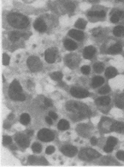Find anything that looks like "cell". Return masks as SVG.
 <instances>
[{
  "instance_id": "cell-1",
  "label": "cell",
  "mask_w": 124,
  "mask_h": 167,
  "mask_svg": "<svg viewBox=\"0 0 124 167\" xmlns=\"http://www.w3.org/2000/svg\"><path fill=\"white\" fill-rule=\"evenodd\" d=\"M8 21L9 25L16 29H24L29 24L27 17L19 13L9 14L8 16Z\"/></svg>"
},
{
  "instance_id": "cell-2",
  "label": "cell",
  "mask_w": 124,
  "mask_h": 167,
  "mask_svg": "<svg viewBox=\"0 0 124 167\" xmlns=\"http://www.w3.org/2000/svg\"><path fill=\"white\" fill-rule=\"evenodd\" d=\"M67 110L69 111L74 113H82L85 114L86 117H89L91 115V111L85 104L78 101H68L66 105Z\"/></svg>"
},
{
  "instance_id": "cell-3",
  "label": "cell",
  "mask_w": 124,
  "mask_h": 167,
  "mask_svg": "<svg viewBox=\"0 0 124 167\" xmlns=\"http://www.w3.org/2000/svg\"><path fill=\"white\" fill-rule=\"evenodd\" d=\"M101 156V154L97 151L91 149H83L80 151L78 156L82 160H92L93 159L98 158Z\"/></svg>"
},
{
  "instance_id": "cell-4",
  "label": "cell",
  "mask_w": 124,
  "mask_h": 167,
  "mask_svg": "<svg viewBox=\"0 0 124 167\" xmlns=\"http://www.w3.org/2000/svg\"><path fill=\"white\" fill-rule=\"evenodd\" d=\"M27 65L33 72H37L42 69V62L38 57L35 56H31L27 59Z\"/></svg>"
},
{
  "instance_id": "cell-5",
  "label": "cell",
  "mask_w": 124,
  "mask_h": 167,
  "mask_svg": "<svg viewBox=\"0 0 124 167\" xmlns=\"http://www.w3.org/2000/svg\"><path fill=\"white\" fill-rule=\"evenodd\" d=\"M37 137L41 141L48 142L52 141L55 138V134L53 132L48 129L43 128L38 132Z\"/></svg>"
},
{
  "instance_id": "cell-6",
  "label": "cell",
  "mask_w": 124,
  "mask_h": 167,
  "mask_svg": "<svg viewBox=\"0 0 124 167\" xmlns=\"http://www.w3.org/2000/svg\"><path fill=\"white\" fill-rule=\"evenodd\" d=\"M64 61L67 66L72 69L77 67L80 63V58L76 54H69L66 56Z\"/></svg>"
},
{
  "instance_id": "cell-7",
  "label": "cell",
  "mask_w": 124,
  "mask_h": 167,
  "mask_svg": "<svg viewBox=\"0 0 124 167\" xmlns=\"http://www.w3.org/2000/svg\"><path fill=\"white\" fill-rule=\"evenodd\" d=\"M15 140L20 146L23 148H26L30 144V140L26 135L18 133L15 136Z\"/></svg>"
},
{
  "instance_id": "cell-8",
  "label": "cell",
  "mask_w": 124,
  "mask_h": 167,
  "mask_svg": "<svg viewBox=\"0 0 124 167\" xmlns=\"http://www.w3.org/2000/svg\"><path fill=\"white\" fill-rule=\"evenodd\" d=\"M70 93L72 96L77 98H84L89 96V93L84 88L74 87L71 89Z\"/></svg>"
},
{
  "instance_id": "cell-9",
  "label": "cell",
  "mask_w": 124,
  "mask_h": 167,
  "mask_svg": "<svg viewBox=\"0 0 124 167\" xmlns=\"http://www.w3.org/2000/svg\"><path fill=\"white\" fill-rule=\"evenodd\" d=\"M61 151L65 156L72 157L77 154L78 149L77 148L73 146L65 145L62 147Z\"/></svg>"
},
{
  "instance_id": "cell-10",
  "label": "cell",
  "mask_w": 124,
  "mask_h": 167,
  "mask_svg": "<svg viewBox=\"0 0 124 167\" xmlns=\"http://www.w3.org/2000/svg\"><path fill=\"white\" fill-rule=\"evenodd\" d=\"M111 98L109 96H103L98 98L95 100V104L98 106L106 107L111 104Z\"/></svg>"
},
{
  "instance_id": "cell-11",
  "label": "cell",
  "mask_w": 124,
  "mask_h": 167,
  "mask_svg": "<svg viewBox=\"0 0 124 167\" xmlns=\"http://www.w3.org/2000/svg\"><path fill=\"white\" fill-rule=\"evenodd\" d=\"M33 27L37 31H39L40 33L44 32L46 31V29H47L46 24L43 20L40 18L37 19L34 22V24H33Z\"/></svg>"
},
{
  "instance_id": "cell-12",
  "label": "cell",
  "mask_w": 124,
  "mask_h": 167,
  "mask_svg": "<svg viewBox=\"0 0 124 167\" xmlns=\"http://www.w3.org/2000/svg\"><path fill=\"white\" fill-rule=\"evenodd\" d=\"M96 52V49L93 46H89L88 47H85L83 51V56L84 58L86 59H91L95 54Z\"/></svg>"
},
{
  "instance_id": "cell-13",
  "label": "cell",
  "mask_w": 124,
  "mask_h": 167,
  "mask_svg": "<svg viewBox=\"0 0 124 167\" xmlns=\"http://www.w3.org/2000/svg\"><path fill=\"white\" fill-rule=\"evenodd\" d=\"M45 58L49 63H53L56 61V52L54 50L47 49L45 52Z\"/></svg>"
},
{
  "instance_id": "cell-14",
  "label": "cell",
  "mask_w": 124,
  "mask_h": 167,
  "mask_svg": "<svg viewBox=\"0 0 124 167\" xmlns=\"http://www.w3.org/2000/svg\"><path fill=\"white\" fill-rule=\"evenodd\" d=\"M68 35L78 41H81L84 39V34L82 31L77 30H71L69 31Z\"/></svg>"
},
{
  "instance_id": "cell-15",
  "label": "cell",
  "mask_w": 124,
  "mask_h": 167,
  "mask_svg": "<svg viewBox=\"0 0 124 167\" xmlns=\"http://www.w3.org/2000/svg\"><path fill=\"white\" fill-rule=\"evenodd\" d=\"M111 131L122 133L124 132V123L122 122H114L111 125Z\"/></svg>"
},
{
  "instance_id": "cell-16",
  "label": "cell",
  "mask_w": 124,
  "mask_h": 167,
  "mask_svg": "<svg viewBox=\"0 0 124 167\" xmlns=\"http://www.w3.org/2000/svg\"><path fill=\"white\" fill-rule=\"evenodd\" d=\"M8 91L14 93H21L22 92V88L19 82L17 80L14 79L9 86Z\"/></svg>"
},
{
  "instance_id": "cell-17",
  "label": "cell",
  "mask_w": 124,
  "mask_h": 167,
  "mask_svg": "<svg viewBox=\"0 0 124 167\" xmlns=\"http://www.w3.org/2000/svg\"><path fill=\"white\" fill-rule=\"evenodd\" d=\"M64 46L68 51H74L78 48L77 43L69 39H66L64 40Z\"/></svg>"
},
{
  "instance_id": "cell-18",
  "label": "cell",
  "mask_w": 124,
  "mask_h": 167,
  "mask_svg": "<svg viewBox=\"0 0 124 167\" xmlns=\"http://www.w3.org/2000/svg\"><path fill=\"white\" fill-rule=\"evenodd\" d=\"M8 94L9 97L11 98L12 100L15 101H24L26 98L25 95L21 93H14L8 91Z\"/></svg>"
},
{
  "instance_id": "cell-19",
  "label": "cell",
  "mask_w": 124,
  "mask_h": 167,
  "mask_svg": "<svg viewBox=\"0 0 124 167\" xmlns=\"http://www.w3.org/2000/svg\"><path fill=\"white\" fill-rule=\"evenodd\" d=\"M115 105L119 108L124 109V94L118 95L114 99Z\"/></svg>"
},
{
  "instance_id": "cell-20",
  "label": "cell",
  "mask_w": 124,
  "mask_h": 167,
  "mask_svg": "<svg viewBox=\"0 0 124 167\" xmlns=\"http://www.w3.org/2000/svg\"><path fill=\"white\" fill-rule=\"evenodd\" d=\"M25 35H26L25 34L20 33L19 31H13L9 33L8 38L11 41L16 42L17 41V40H18L21 37H24Z\"/></svg>"
},
{
  "instance_id": "cell-21",
  "label": "cell",
  "mask_w": 124,
  "mask_h": 167,
  "mask_svg": "<svg viewBox=\"0 0 124 167\" xmlns=\"http://www.w3.org/2000/svg\"><path fill=\"white\" fill-rule=\"evenodd\" d=\"M105 82V79L100 76H95L92 79L91 86L93 88H97Z\"/></svg>"
},
{
  "instance_id": "cell-22",
  "label": "cell",
  "mask_w": 124,
  "mask_h": 167,
  "mask_svg": "<svg viewBox=\"0 0 124 167\" xmlns=\"http://www.w3.org/2000/svg\"><path fill=\"white\" fill-rule=\"evenodd\" d=\"M117 75V71L115 68L110 67L107 68L105 72V75L108 79H112Z\"/></svg>"
},
{
  "instance_id": "cell-23",
  "label": "cell",
  "mask_w": 124,
  "mask_h": 167,
  "mask_svg": "<svg viewBox=\"0 0 124 167\" xmlns=\"http://www.w3.org/2000/svg\"><path fill=\"white\" fill-rule=\"evenodd\" d=\"M122 47L120 43L114 44L110 47L108 50V52L110 54H117L121 52Z\"/></svg>"
},
{
  "instance_id": "cell-24",
  "label": "cell",
  "mask_w": 124,
  "mask_h": 167,
  "mask_svg": "<svg viewBox=\"0 0 124 167\" xmlns=\"http://www.w3.org/2000/svg\"><path fill=\"white\" fill-rule=\"evenodd\" d=\"M69 123L66 120L62 119L58 124V128L60 130H66L69 128Z\"/></svg>"
},
{
  "instance_id": "cell-25",
  "label": "cell",
  "mask_w": 124,
  "mask_h": 167,
  "mask_svg": "<svg viewBox=\"0 0 124 167\" xmlns=\"http://www.w3.org/2000/svg\"><path fill=\"white\" fill-rule=\"evenodd\" d=\"M113 34L116 37H124V27L117 26L114 29Z\"/></svg>"
},
{
  "instance_id": "cell-26",
  "label": "cell",
  "mask_w": 124,
  "mask_h": 167,
  "mask_svg": "<svg viewBox=\"0 0 124 167\" xmlns=\"http://www.w3.org/2000/svg\"><path fill=\"white\" fill-rule=\"evenodd\" d=\"M106 13L105 11H89L88 13V15L90 17H103L106 16Z\"/></svg>"
},
{
  "instance_id": "cell-27",
  "label": "cell",
  "mask_w": 124,
  "mask_h": 167,
  "mask_svg": "<svg viewBox=\"0 0 124 167\" xmlns=\"http://www.w3.org/2000/svg\"><path fill=\"white\" fill-rule=\"evenodd\" d=\"M93 69L95 72L98 74H100V73H102L103 71L104 65L103 63H101V62H97V63L94 64V65H93Z\"/></svg>"
},
{
  "instance_id": "cell-28",
  "label": "cell",
  "mask_w": 124,
  "mask_h": 167,
  "mask_svg": "<svg viewBox=\"0 0 124 167\" xmlns=\"http://www.w3.org/2000/svg\"><path fill=\"white\" fill-rule=\"evenodd\" d=\"M30 116L27 113H24L20 117V122L24 125H27L30 122Z\"/></svg>"
},
{
  "instance_id": "cell-29",
  "label": "cell",
  "mask_w": 124,
  "mask_h": 167,
  "mask_svg": "<svg viewBox=\"0 0 124 167\" xmlns=\"http://www.w3.org/2000/svg\"><path fill=\"white\" fill-rule=\"evenodd\" d=\"M87 22L83 19L80 18L75 23V27H77L78 29H85L86 27Z\"/></svg>"
},
{
  "instance_id": "cell-30",
  "label": "cell",
  "mask_w": 124,
  "mask_h": 167,
  "mask_svg": "<svg viewBox=\"0 0 124 167\" xmlns=\"http://www.w3.org/2000/svg\"><path fill=\"white\" fill-rule=\"evenodd\" d=\"M51 79L56 81H59L62 79L63 77V75L61 72H56L52 73L50 75Z\"/></svg>"
},
{
  "instance_id": "cell-31",
  "label": "cell",
  "mask_w": 124,
  "mask_h": 167,
  "mask_svg": "<svg viewBox=\"0 0 124 167\" xmlns=\"http://www.w3.org/2000/svg\"><path fill=\"white\" fill-rule=\"evenodd\" d=\"M117 143V139L113 137H110L107 139V145L112 147L115 146Z\"/></svg>"
},
{
  "instance_id": "cell-32",
  "label": "cell",
  "mask_w": 124,
  "mask_h": 167,
  "mask_svg": "<svg viewBox=\"0 0 124 167\" xmlns=\"http://www.w3.org/2000/svg\"><path fill=\"white\" fill-rule=\"evenodd\" d=\"M64 6L65 7L66 9L70 12L73 11L75 9V5L71 1H68L66 2L64 4Z\"/></svg>"
},
{
  "instance_id": "cell-33",
  "label": "cell",
  "mask_w": 124,
  "mask_h": 167,
  "mask_svg": "<svg viewBox=\"0 0 124 167\" xmlns=\"http://www.w3.org/2000/svg\"><path fill=\"white\" fill-rule=\"evenodd\" d=\"M33 152L35 153H40L42 150V146L38 143H35L31 146Z\"/></svg>"
},
{
  "instance_id": "cell-34",
  "label": "cell",
  "mask_w": 124,
  "mask_h": 167,
  "mask_svg": "<svg viewBox=\"0 0 124 167\" xmlns=\"http://www.w3.org/2000/svg\"><path fill=\"white\" fill-rule=\"evenodd\" d=\"M110 91V87L108 85H106L100 88L98 92L100 94L104 95L109 93Z\"/></svg>"
},
{
  "instance_id": "cell-35",
  "label": "cell",
  "mask_w": 124,
  "mask_h": 167,
  "mask_svg": "<svg viewBox=\"0 0 124 167\" xmlns=\"http://www.w3.org/2000/svg\"><path fill=\"white\" fill-rule=\"evenodd\" d=\"M10 60V57L7 54L4 53L3 55V64L4 65H8Z\"/></svg>"
},
{
  "instance_id": "cell-36",
  "label": "cell",
  "mask_w": 124,
  "mask_h": 167,
  "mask_svg": "<svg viewBox=\"0 0 124 167\" xmlns=\"http://www.w3.org/2000/svg\"><path fill=\"white\" fill-rule=\"evenodd\" d=\"M12 142L11 138L9 136H3V144L5 145H7L8 144H11Z\"/></svg>"
},
{
  "instance_id": "cell-37",
  "label": "cell",
  "mask_w": 124,
  "mask_h": 167,
  "mask_svg": "<svg viewBox=\"0 0 124 167\" xmlns=\"http://www.w3.org/2000/svg\"><path fill=\"white\" fill-rule=\"evenodd\" d=\"M81 71L84 75H88L90 72V67L87 65L82 66L81 68Z\"/></svg>"
},
{
  "instance_id": "cell-38",
  "label": "cell",
  "mask_w": 124,
  "mask_h": 167,
  "mask_svg": "<svg viewBox=\"0 0 124 167\" xmlns=\"http://www.w3.org/2000/svg\"><path fill=\"white\" fill-rule=\"evenodd\" d=\"M120 18V17H119V16L116 13V14H114L111 16L110 21L111 22H113V23H116L119 21Z\"/></svg>"
},
{
  "instance_id": "cell-39",
  "label": "cell",
  "mask_w": 124,
  "mask_h": 167,
  "mask_svg": "<svg viewBox=\"0 0 124 167\" xmlns=\"http://www.w3.org/2000/svg\"><path fill=\"white\" fill-rule=\"evenodd\" d=\"M55 147L53 146H49L47 147L46 149V154H52V153H54L55 152Z\"/></svg>"
},
{
  "instance_id": "cell-40",
  "label": "cell",
  "mask_w": 124,
  "mask_h": 167,
  "mask_svg": "<svg viewBox=\"0 0 124 167\" xmlns=\"http://www.w3.org/2000/svg\"><path fill=\"white\" fill-rule=\"evenodd\" d=\"M116 157L118 159L124 161V152L119 151L116 153Z\"/></svg>"
},
{
  "instance_id": "cell-41",
  "label": "cell",
  "mask_w": 124,
  "mask_h": 167,
  "mask_svg": "<svg viewBox=\"0 0 124 167\" xmlns=\"http://www.w3.org/2000/svg\"><path fill=\"white\" fill-rule=\"evenodd\" d=\"M113 147L107 145L105 146V147L103 148V150H104V151H105L106 153H111V152L113 151Z\"/></svg>"
},
{
  "instance_id": "cell-42",
  "label": "cell",
  "mask_w": 124,
  "mask_h": 167,
  "mask_svg": "<svg viewBox=\"0 0 124 167\" xmlns=\"http://www.w3.org/2000/svg\"><path fill=\"white\" fill-rule=\"evenodd\" d=\"M44 103L45 105L47 106V107H51L52 105V102L51 100H49L48 98H45Z\"/></svg>"
},
{
  "instance_id": "cell-43",
  "label": "cell",
  "mask_w": 124,
  "mask_h": 167,
  "mask_svg": "<svg viewBox=\"0 0 124 167\" xmlns=\"http://www.w3.org/2000/svg\"><path fill=\"white\" fill-rule=\"evenodd\" d=\"M49 115L50 117L53 119L54 120H56L58 119V116L57 114L54 112L50 111L49 113Z\"/></svg>"
},
{
  "instance_id": "cell-44",
  "label": "cell",
  "mask_w": 124,
  "mask_h": 167,
  "mask_svg": "<svg viewBox=\"0 0 124 167\" xmlns=\"http://www.w3.org/2000/svg\"><path fill=\"white\" fill-rule=\"evenodd\" d=\"M36 160H37V158L34 156H30L29 157V161L30 162V163H33L35 162Z\"/></svg>"
},
{
  "instance_id": "cell-45",
  "label": "cell",
  "mask_w": 124,
  "mask_h": 167,
  "mask_svg": "<svg viewBox=\"0 0 124 167\" xmlns=\"http://www.w3.org/2000/svg\"><path fill=\"white\" fill-rule=\"evenodd\" d=\"M90 142L91 143L92 145H96L97 143V139L95 137H93L91 139V140H90Z\"/></svg>"
},
{
  "instance_id": "cell-46",
  "label": "cell",
  "mask_w": 124,
  "mask_h": 167,
  "mask_svg": "<svg viewBox=\"0 0 124 167\" xmlns=\"http://www.w3.org/2000/svg\"><path fill=\"white\" fill-rule=\"evenodd\" d=\"M101 31L99 29L96 30L95 31H94L93 33V35L94 37H98V35H99L101 34Z\"/></svg>"
},
{
  "instance_id": "cell-47",
  "label": "cell",
  "mask_w": 124,
  "mask_h": 167,
  "mask_svg": "<svg viewBox=\"0 0 124 167\" xmlns=\"http://www.w3.org/2000/svg\"><path fill=\"white\" fill-rule=\"evenodd\" d=\"M45 120H46V122L48 124H52V120H51V118L49 117H46V118H45Z\"/></svg>"
},
{
  "instance_id": "cell-48",
  "label": "cell",
  "mask_w": 124,
  "mask_h": 167,
  "mask_svg": "<svg viewBox=\"0 0 124 167\" xmlns=\"http://www.w3.org/2000/svg\"><path fill=\"white\" fill-rule=\"evenodd\" d=\"M116 14L118 15L119 16V17H120V18L121 17H123L124 15V12L122 11H118L117 12Z\"/></svg>"
},
{
  "instance_id": "cell-49",
  "label": "cell",
  "mask_w": 124,
  "mask_h": 167,
  "mask_svg": "<svg viewBox=\"0 0 124 167\" xmlns=\"http://www.w3.org/2000/svg\"><path fill=\"white\" fill-rule=\"evenodd\" d=\"M34 133V131L33 130H29L28 132H27V135L28 136H32Z\"/></svg>"
},
{
  "instance_id": "cell-50",
  "label": "cell",
  "mask_w": 124,
  "mask_h": 167,
  "mask_svg": "<svg viewBox=\"0 0 124 167\" xmlns=\"http://www.w3.org/2000/svg\"><path fill=\"white\" fill-rule=\"evenodd\" d=\"M10 148H11V149L12 150H15L16 149H17L16 146H15L14 145H12L11 146H10Z\"/></svg>"
},
{
  "instance_id": "cell-51",
  "label": "cell",
  "mask_w": 124,
  "mask_h": 167,
  "mask_svg": "<svg viewBox=\"0 0 124 167\" xmlns=\"http://www.w3.org/2000/svg\"><path fill=\"white\" fill-rule=\"evenodd\" d=\"M13 118H14V115L12 114H11L8 117V119L10 120L12 119Z\"/></svg>"
},
{
  "instance_id": "cell-52",
  "label": "cell",
  "mask_w": 124,
  "mask_h": 167,
  "mask_svg": "<svg viewBox=\"0 0 124 167\" xmlns=\"http://www.w3.org/2000/svg\"><path fill=\"white\" fill-rule=\"evenodd\" d=\"M3 82H5V79H4V76H3Z\"/></svg>"
},
{
  "instance_id": "cell-53",
  "label": "cell",
  "mask_w": 124,
  "mask_h": 167,
  "mask_svg": "<svg viewBox=\"0 0 124 167\" xmlns=\"http://www.w3.org/2000/svg\"><path fill=\"white\" fill-rule=\"evenodd\" d=\"M70 79L71 78H67V79H69H69Z\"/></svg>"
},
{
  "instance_id": "cell-54",
  "label": "cell",
  "mask_w": 124,
  "mask_h": 167,
  "mask_svg": "<svg viewBox=\"0 0 124 167\" xmlns=\"http://www.w3.org/2000/svg\"><path fill=\"white\" fill-rule=\"evenodd\" d=\"M119 1H123L124 0H119Z\"/></svg>"
}]
</instances>
